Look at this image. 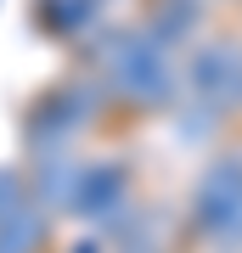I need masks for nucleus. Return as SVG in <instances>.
Returning <instances> with one entry per match:
<instances>
[{"mask_svg":"<svg viewBox=\"0 0 242 253\" xmlns=\"http://www.w3.org/2000/svg\"><path fill=\"white\" fill-rule=\"evenodd\" d=\"M186 231L203 248H242V152L214 158L186 197Z\"/></svg>","mask_w":242,"mask_h":253,"instance_id":"7ed1b4c3","label":"nucleus"},{"mask_svg":"<svg viewBox=\"0 0 242 253\" xmlns=\"http://www.w3.org/2000/svg\"><path fill=\"white\" fill-rule=\"evenodd\" d=\"M180 96H192L214 118H242V34H197V45L180 56Z\"/></svg>","mask_w":242,"mask_h":253,"instance_id":"f03ea898","label":"nucleus"},{"mask_svg":"<svg viewBox=\"0 0 242 253\" xmlns=\"http://www.w3.org/2000/svg\"><path fill=\"white\" fill-rule=\"evenodd\" d=\"M101 79L107 96L130 113H169V101L180 96V51L158 34L152 23H130L124 34L107 40L101 56Z\"/></svg>","mask_w":242,"mask_h":253,"instance_id":"f257e3e1","label":"nucleus"}]
</instances>
